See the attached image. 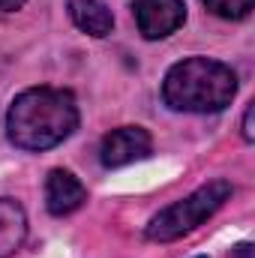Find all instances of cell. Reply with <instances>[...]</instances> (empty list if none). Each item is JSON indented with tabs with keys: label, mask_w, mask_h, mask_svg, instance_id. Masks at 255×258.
<instances>
[{
	"label": "cell",
	"mask_w": 255,
	"mask_h": 258,
	"mask_svg": "<svg viewBox=\"0 0 255 258\" xmlns=\"http://www.w3.org/2000/svg\"><path fill=\"white\" fill-rule=\"evenodd\" d=\"M198 258H207V255H198Z\"/></svg>",
	"instance_id": "4fadbf2b"
},
{
	"label": "cell",
	"mask_w": 255,
	"mask_h": 258,
	"mask_svg": "<svg viewBox=\"0 0 255 258\" xmlns=\"http://www.w3.org/2000/svg\"><path fill=\"white\" fill-rule=\"evenodd\" d=\"M78 126V105L69 90L30 87L9 105L6 135L21 150H48L66 141Z\"/></svg>",
	"instance_id": "6da1fadb"
},
{
	"label": "cell",
	"mask_w": 255,
	"mask_h": 258,
	"mask_svg": "<svg viewBox=\"0 0 255 258\" xmlns=\"http://www.w3.org/2000/svg\"><path fill=\"white\" fill-rule=\"evenodd\" d=\"M84 201H87V189L81 186V180L72 171L54 168L48 174V180H45V204H48L51 216H69Z\"/></svg>",
	"instance_id": "8992f818"
},
{
	"label": "cell",
	"mask_w": 255,
	"mask_h": 258,
	"mask_svg": "<svg viewBox=\"0 0 255 258\" xmlns=\"http://www.w3.org/2000/svg\"><path fill=\"white\" fill-rule=\"evenodd\" d=\"M252 114H255V108H252V105H246V111H243V138H246V141H252V138H255V132H252Z\"/></svg>",
	"instance_id": "30bf717a"
},
{
	"label": "cell",
	"mask_w": 255,
	"mask_h": 258,
	"mask_svg": "<svg viewBox=\"0 0 255 258\" xmlns=\"http://www.w3.org/2000/svg\"><path fill=\"white\" fill-rule=\"evenodd\" d=\"M213 15H219V18H228V21H240V18H246L249 12H252L255 0H201Z\"/></svg>",
	"instance_id": "9c48e42d"
},
{
	"label": "cell",
	"mask_w": 255,
	"mask_h": 258,
	"mask_svg": "<svg viewBox=\"0 0 255 258\" xmlns=\"http://www.w3.org/2000/svg\"><path fill=\"white\" fill-rule=\"evenodd\" d=\"M228 195H231L228 180H210V183L198 186L183 201H174L171 207L159 210L147 225V237L156 243H171V240L189 234L228 201Z\"/></svg>",
	"instance_id": "3957f363"
},
{
	"label": "cell",
	"mask_w": 255,
	"mask_h": 258,
	"mask_svg": "<svg viewBox=\"0 0 255 258\" xmlns=\"http://www.w3.org/2000/svg\"><path fill=\"white\" fill-rule=\"evenodd\" d=\"M252 255H255L252 243H240V246H234V258H252Z\"/></svg>",
	"instance_id": "8fae6325"
},
{
	"label": "cell",
	"mask_w": 255,
	"mask_h": 258,
	"mask_svg": "<svg viewBox=\"0 0 255 258\" xmlns=\"http://www.w3.org/2000/svg\"><path fill=\"white\" fill-rule=\"evenodd\" d=\"M237 93V75L231 66L210 60V57H186L165 72L162 99L174 111H222L231 105Z\"/></svg>",
	"instance_id": "7a4b0ae2"
},
{
	"label": "cell",
	"mask_w": 255,
	"mask_h": 258,
	"mask_svg": "<svg viewBox=\"0 0 255 258\" xmlns=\"http://www.w3.org/2000/svg\"><path fill=\"white\" fill-rule=\"evenodd\" d=\"M153 150V141H150V132L141 126H120L111 129L105 138H102V150H99V159L105 168H120L129 162H138L144 156H150Z\"/></svg>",
	"instance_id": "5b68a950"
},
{
	"label": "cell",
	"mask_w": 255,
	"mask_h": 258,
	"mask_svg": "<svg viewBox=\"0 0 255 258\" xmlns=\"http://www.w3.org/2000/svg\"><path fill=\"white\" fill-rule=\"evenodd\" d=\"M27 0H0V12H15V9H21Z\"/></svg>",
	"instance_id": "7c38bea8"
},
{
	"label": "cell",
	"mask_w": 255,
	"mask_h": 258,
	"mask_svg": "<svg viewBox=\"0 0 255 258\" xmlns=\"http://www.w3.org/2000/svg\"><path fill=\"white\" fill-rule=\"evenodd\" d=\"M132 15L144 39H162L186 21V6L183 0H135Z\"/></svg>",
	"instance_id": "277c9868"
},
{
	"label": "cell",
	"mask_w": 255,
	"mask_h": 258,
	"mask_svg": "<svg viewBox=\"0 0 255 258\" xmlns=\"http://www.w3.org/2000/svg\"><path fill=\"white\" fill-rule=\"evenodd\" d=\"M69 18L78 30L96 39L108 36L114 27V15L102 0H69Z\"/></svg>",
	"instance_id": "52a82bcc"
},
{
	"label": "cell",
	"mask_w": 255,
	"mask_h": 258,
	"mask_svg": "<svg viewBox=\"0 0 255 258\" xmlns=\"http://www.w3.org/2000/svg\"><path fill=\"white\" fill-rule=\"evenodd\" d=\"M27 237V216L15 198H0V258H9L21 249Z\"/></svg>",
	"instance_id": "ba28073f"
}]
</instances>
